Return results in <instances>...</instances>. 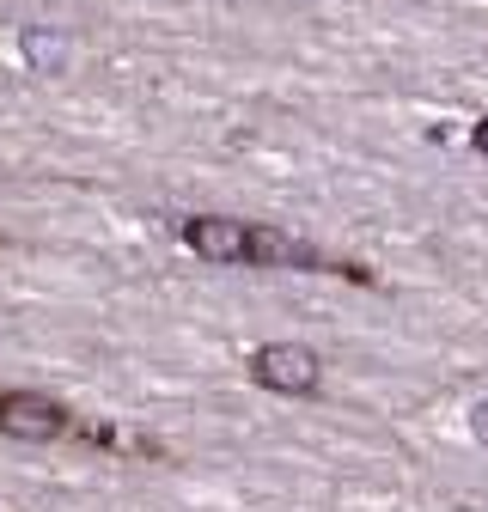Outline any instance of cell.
<instances>
[{"label": "cell", "mask_w": 488, "mask_h": 512, "mask_svg": "<svg viewBox=\"0 0 488 512\" xmlns=\"http://www.w3.org/2000/svg\"><path fill=\"white\" fill-rule=\"evenodd\" d=\"M25 61H31V68L37 74H55L61 68V61H68V49H61V37H49V31H25Z\"/></svg>", "instance_id": "cell-5"}, {"label": "cell", "mask_w": 488, "mask_h": 512, "mask_svg": "<svg viewBox=\"0 0 488 512\" xmlns=\"http://www.w3.org/2000/svg\"><path fill=\"white\" fill-rule=\"evenodd\" d=\"M244 263H275V269H287V263H312V256H305L299 238H287L275 226H251V232H244Z\"/></svg>", "instance_id": "cell-4"}, {"label": "cell", "mask_w": 488, "mask_h": 512, "mask_svg": "<svg viewBox=\"0 0 488 512\" xmlns=\"http://www.w3.org/2000/svg\"><path fill=\"white\" fill-rule=\"evenodd\" d=\"M476 433H482V439H488V409H476Z\"/></svg>", "instance_id": "cell-7"}, {"label": "cell", "mask_w": 488, "mask_h": 512, "mask_svg": "<svg viewBox=\"0 0 488 512\" xmlns=\"http://www.w3.org/2000/svg\"><path fill=\"white\" fill-rule=\"evenodd\" d=\"M244 220H226V214H202V220H190V250L196 256H208V263H244Z\"/></svg>", "instance_id": "cell-3"}, {"label": "cell", "mask_w": 488, "mask_h": 512, "mask_svg": "<svg viewBox=\"0 0 488 512\" xmlns=\"http://www.w3.org/2000/svg\"><path fill=\"white\" fill-rule=\"evenodd\" d=\"M61 427H68V415H61L49 397H31V391H7V397H0V433H13V439H55Z\"/></svg>", "instance_id": "cell-2"}, {"label": "cell", "mask_w": 488, "mask_h": 512, "mask_svg": "<svg viewBox=\"0 0 488 512\" xmlns=\"http://www.w3.org/2000/svg\"><path fill=\"white\" fill-rule=\"evenodd\" d=\"M476 153H488V122H476Z\"/></svg>", "instance_id": "cell-6"}, {"label": "cell", "mask_w": 488, "mask_h": 512, "mask_svg": "<svg viewBox=\"0 0 488 512\" xmlns=\"http://www.w3.org/2000/svg\"><path fill=\"white\" fill-rule=\"evenodd\" d=\"M251 378L263 384V391H275V397H312L324 366H318L312 348H299V342H269V348H257Z\"/></svg>", "instance_id": "cell-1"}]
</instances>
